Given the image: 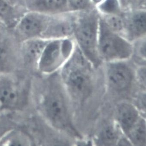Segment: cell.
Instances as JSON below:
<instances>
[{
    "mask_svg": "<svg viewBox=\"0 0 146 146\" xmlns=\"http://www.w3.org/2000/svg\"><path fill=\"white\" fill-rule=\"evenodd\" d=\"M123 11L145 8L146 0H118Z\"/></svg>",
    "mask_w": 146,
    "mask_h": 146,
    "instance_id": "ffe728a7",
    "label": "cell"
},
{
    "mask_svg": "<svg viewBox=\"0 0 146 146\" xmlns=\"http://www.w3.org/2000/svg\"><path fill=\"white\" fill-rule=\"evenodd\" d=\"M7 50L3 43L0 42V66L3 65L7 60Z\"/></svg>",
    "mask_w": 146,
    "mask_h": 146,
    "instance_id": "44dd1931",
    "label": "cell"
},
{
    "mask_svg": "<svg viewBox=\"0 0 146 146\" xmlns=\"http://www.w3.org/2000/svg\"><path fill=\"white\" fill-rule=\"evenodd\" d=\"M52 16L28 11L21 16L15 28L23 41L42 38Z\"/></svg>",
    "mask_w": 146,
    "mask_h": 146,
    "instance_id": "3957f363",
    "label": "cell"
},
{
    "mask_svg": "<svg viewBox=\"0 0 146 146\" xmlns=\"http://www.w3.org/2000/svg\"><path fill=\"white\" fill-rule=\"evenodd\" d=\"M127 133L132 142L135 145H145L146 127L144 121H137Z\"/></svg>",
    "mask_w": 146,
    "mask_h": 146,
    "instance_id": "2e32d148",
    "label": "cell"
},
{
    "mask_svg": "<svg viewBox=\"0 0 146 146\" xmlns=\"http://www.w3.org/2000/svg\"><path fill=\"white\" fill-rule=\"evenodd\" d=\"M27 10L53 16L69 11L67 0H25Z\"/></svg>",
    "mask_w": 146,
    "mask_h": 146,
    "instance_id": "ba28073f",
    "label": "cell"
},
{
    "mask_svg": "<svg viewBox=\"0 0 146 146\" xmlns=\"http://www.w3.org/2000/svg\"><path fill=\"white\" fill-rule=\"evenodd\" d=\"M67 82L73 94L80 99L86 98L91 91L90 80L86 72L80 69L72 70L67 77Z\"/></svg>",
    "mask_w": 146,
    "mask_h": 146,
    "instance_id": "9c48e42d",
    "label": "cell"
},
{
    "mask_svg": "<svg viewBox=\"0 0 146 146\" xmlns=\"http://www.w3.org/2000/svg\"><path fill=\"white\" fill-rule=\"evenodd\" d=\"M20 95L17 88L11 82L0 83V104L5 108H12L18 104Z\"/></svg>",
    "mask_w": 146,
    "mask_h": 146,
    "instance_id": "4fadbf2b",
    "label": "cell"
},
{
    "mask_svg": "<svg viewBox=\"0 0 146 146\" xmlns=\"http://www.w3.org/2000/svg\"><path fill=\"white\" fill-rule=\"evenodd\" d=\"M21 17L14 5L7 0H0V21L4 25L7 27H15Z\"/></svg>",
    "mask_w": 146,
    "mask_h": 146,
    "instance_id": "5bb4252c",
    "label": "cell"
},
{
    "mask_svg": "<svg viewBox=\"0 0 146 146\" xmlns=\"http://www.w3.org/2000/svg\"><path fill=\"white\" fill-rule=\"evenodd\" d=\"M8 2L12 4V5H15V4H16L18 2L19 0H7Z\"/></svg>",
    "mask_w": 146,
    "mask_h": 146,
    "instance_id": "603a6c76",
    "label": "cell"
},
{
    "mask_svg": "<svg viewBox=\"0 0 146 146\" xmlns=\"http://www.w3.org/2000/svg\"><path fill=\"white\" fill-rule=\"evenodd\" d=\"M117 139L116 132L111 126L105 127L100 134V144L103 145H115Z\"/></svg>",
    "mask_w": 146,
    "mask_h": 146,
    "instance_id": "ac0fdd59",
    "label": "cell"
},
{
    "mask_svg": "<svg viewBox=\"0 0 146 146\" xmlns=\"http://www.w3.org/2000/svg\"><path fill=\"white\" fill-rule=\"evenodd\" d=\"M68 9L72 12H77L94 8L90 0H67Z\"/></svg>",
    "mask_w": 146,
    "mask_h": 146,
    "instance_id": "d6986e66",
    "label": "cell"
},
{
    "mask_svg": "<svg viewBox=\"0 0 146 146\" xmlns=\"http://www.w3.org/2000/svg\"><path fill=\"white\" fill-rule=\"evenodd\" d=\"M92 5L95 7H96L98 6L102 3L105 0H90Z\"/></svg>",
    "mask_w": 146,
    "mask_h": 146,
    "instance_id": "7402d4cb",
    "label": "cell"
},
{
    "mask_svg": "<svg viewBox=\"0 0 146 146\" xmlns=\"http://www.w3.org/2000/svg\"><path fill=\"white\" fill-rule=\"evenodd\" d=\"M117 117L122 128L127 133L137 122L138 113L134 107L124 103L118 107Z\"/></svg>",
    "mask_w": 146,
    "mask_h": 146,
    "instance_id": "7c38bea8",
    "label": "cell"
},
{
    "mask_svg": "<svg viewBox=\"0 0 146 146\" xmlns=\"http://www.w3.org/2000/svg\"><path fill=\"white\" fill-rule=\"evenodd\" d=\"M49 40L39 38L24 41L23 50L25 60L28 62H38L44 47Z\"/></svg>",
    "mask_w": 146,
    "mask_h": 146,
    "instance_id": "8fae6325",
    "label": "cell"
},
{
    "mask_svg": "<svg viewBox=\"0 0 146 146\" xmlns=\"http://www.w3.org/2000/svg\"><path fill=\"white\" fill-rule=\"evenodd\" d=\"M98 50L100 58L107 60H123L131 56L133 45L125 37L110 30L100 16Z\"/></svg>",
    "mask_w": 146,
    "mask_h": 146,
    "instance_id": "7a4b0ae2",
    "label": "cell"
},
{
    "mask_svg": "<svg viewBox=\"0 0 146 146\" xmlns=\"http://www.w3.org/2000/svg\"><path fill=\"white\" fill-rule=\"evenodd\" d=\"M125 23L123 36L131 42L146 36V11L145 8L123 11Z\"/></svg>",
    "mask_w": 146,
    "mask_h": 146,
    "instance_id": "8992f818",
    "label": "cell"
},
{
    "mask_svg": "<svg viewBox=\"0 0 146 146\" xmlns=\"http://www.w3.org/2000/svg\"><path fill=\"white\" fill-rule=\"evenodd\" d=\"M109 82L117 90L125 89L131 84L132 75L128 67L123 63H115L109 66L108 72Z\"/></svg>",
    "mask_w": 146,
    "mask_h": 146,
    "instance_id": "30bf717a",
    "label": "cell"
},
{
    "mask_svg": "<svg viewBox=\"0 0 146 146\" xmlns=\"http://www.w3.org/2000/svg\"><path fill=\"white\" fill-rule=\"evenodd\" d=\"M63 44V39L49 41L38 62L41 71L45 72L50 71L57 65L62 56H65L69 54L65 50Z\"/></svg>",
    "mask_w": 146,
    "mask_h": 146,
    "instance_id": "52a82bcc",
    "label": "cell"
},
{
    "mask_svg": "<svg viewBox=\"0 0 146 146\" xmlns=\"http://www.w3.org/2000/svg\"><path fill=\"white\" fill-rule=\"evenodd\" d=\"M96 8L100 14H119L123 11L118 0H105Z\"/></svg>",
    "mask_w": 146,
    "mask_h": 146,
    "instance_id": "e0dca14e",
    "label": "cell"
},
{
    "mask_svg": "<svg viewBox=\"0 0 146 146\" xmlns=\"http://www.w3.org/2000/svg\"><path fill=\"white\" fill-rule=\"evenodd\" d=\"M100 14L96 7L76 12L73 38L86 57L100 63L98 50Z\"/></svg>",
    "mask_w": 146,
    "mask_h": 146,
    "instance_id": "6da1fadb",
    "label": "cell"
},
{
    "mask_svg": "<svg viewBox=\"0 0 146 146\" xmlns=\"http://www.w3.org/2000/svg\"><path fill=\"white\" fill-rule=\"evenodd\" d=\"M43 111L53 125L61 129L69 128L70 123L63 97L60 92L54 89L44 98Z\"/></svg>",
    "mask_w": 146,
    "mask_h": 146,
    "instance_id": "277c9868",
    "label": "cell"
},
{
    "mask_svg": "<svg viewBox=\"0 0 146 146\" xmlns=\"http://www.w3.org/2000/svg\"><path fill=\"white\" fill-rule=\"evenodd\" d=\"M76 12L68 11L52 16L42 38L47 40L73 37Z\"/></svg>",
    "mask_w": 146,
    "mask_h": 146,
    "instance_id": "5b68a950",
    "label": "cell"
},
{
    "mask_svg": "<svg viewBox=\"0 0 146 146\" xmlns=\"http://www.w3.org/2000/svg\"><path fill=\"white\" fill-rule=\"evenodd\" d=\"M122 15L100 14V16L103 23L110 30L123 36L125 23Z\"/></svg>",
    "mask_w": 146,
    "mask_h": 146,
    "instance_id": "9a60e30c",
    "label": "cell"
}]
</instances>
